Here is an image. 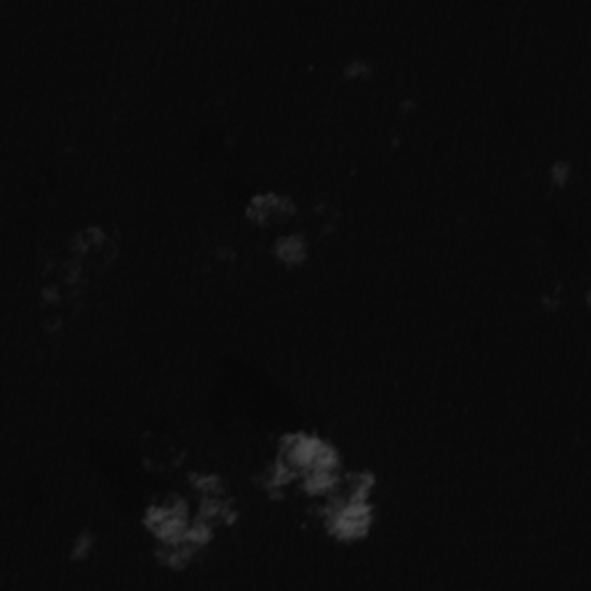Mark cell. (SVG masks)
<instances>
[{
  "label": "cell",
  "instance_id": "6da1fadb",
  "mask_svg": "<svg viewBox=\"0 0 591 591\" xmlns=\"http://www.w3.org/2000/svg\"><path fill=\"white\" fill-rule=\"evenodd\" d=\"M278 254H280L282 261H289V264L301 261V259L305 257L303 238H298V236H287V238H282L278 243Z\"/></svg>",
  "mask_w": 591,
  "mask_h": 591
}]
</instances>
